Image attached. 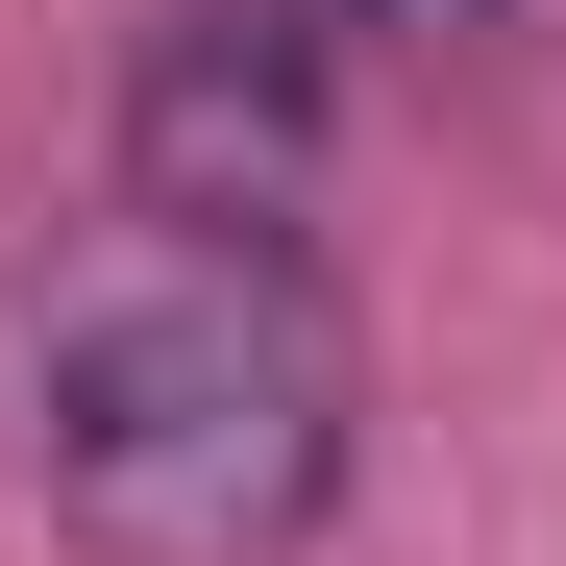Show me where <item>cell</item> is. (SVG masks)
I'll list each match as a JSON object with an SVG mask.
<instances>
[{
  "label": "cell",
  "instance_id": "obj_1",
  "mask_svg": "<svg viewBox=\"0 0 566 566\" xmlns=\"http://www.w3.org/2000/svg\"><path fill=\"white\" fill-rule=\"evenodd\" d=\"M25 468L124 566H296L345 517V321L296 296V247L99 222L25 321Z\"/></svg>",
  "mask_w": 566,
  "mask_h": 566
},
{
  "label": "cell",
  "instance_id": "obj_2",
  "mask_svg": "<svg viewBox=\"0 0 566 566\" xmlns=\"http://www.w3.org/2000/svg\"><path fill=\"white\" fill-rule=\"evenodd\" d=\"M296 198H321V25L296 0H172L124 50V222L271 247Z\"/></svg>",
  "mask_w": 566,
  "mask_h": 566
},
{
  "label": "cell",
  "instance_id": "obj_3",
  "mask_svg": "<svg viewBox=\"0 0 566 566\" xmlns=\"http://www.w3.org/2000/svg\"><path fill=\"white\" fill-rule=\"evenodd\" d=\"M321 50H443V25H493V0H296Z\"/></svg>",
  "mask_w": 566,
  "mask_h": 566
}]
</instances>
